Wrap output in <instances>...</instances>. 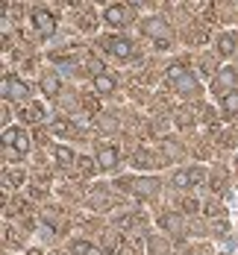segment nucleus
<instances>
[{
  "label": "nucleus",
  "instance_id": "obj_11",
  "mask_svg": "<svg viewBox=\"0 0 238 255\" xmlns=\"http://www.w3.org/2000/svg\"><path fill=\"white\" fill-rule=\"evenodd\" d=\"M221 115H224L227 121H233V118H238V88H236V91H230V94H224V97H221Z\"/></svg>",
  "mask_w": 238,
  "mask_h": 255
},
{
  "label": "nucleus",
  "instance_id": "obj_8",
  "mask_svg": "<svg viewBox=\"0 0 238 255\" xmlns=\"http://www.w3.org/2000/svg\"><path fill=\"white\" fill-rule=\"evenodd\" d=\"M159 179L153 176H144V179H132V194L135 197H141V200H150V197H156L159 194Z\"/></svg>",
  "mask_w": 238,
  "mask_h": 255
},
{
  "label": "nucleus",
  "instance_id": "obj_12",
  "mask_svg": "<svg viewBox=\"0 0 238 255\" xmlns=\"http://www.w3.org/2000/svg\"><path fill=\"white\" fill-rule=\"evenodd\" d=\"M59 88H62V79H59V74L47 71V74L41 77V91H44V97H56V94H59Z\"/></svg>",
  "mask_w": 238,
  "mask_h": 255
},
{
  "label": "nucleus",
  "instance_id": "obj_14",
  "mask_svg": "<svg viewBox=\"0 0 238 255\" xmlns=\"http://www.w3.org/2000/svg\"><path fill=\"white\" fill-rule=\"evenodd\" d=\"M236 44H238L236 32H221V35H218V53H221V56H233V53H236Z\"/></svg>",
  "mask_w": 238,
  "mask_h": 255
},
{
  "label": "nucleus",
  "instance_id": "obj_25",
  "mask_svg": "<svg viewBox=\"0 0 238 255\" xmlns=\"http://www.w3.org/2000/svg\"><path fill=\"white\" fill-rule=\"evenodd\" d=\"M106 250H109L112 255H115V253H121V241H118V238H112V241H106Z\"/></svg>",
  "mask_w": 238,
  "mask_h": 255
},
{
  "label": "nucleus",
  "instance_id": "obj_21",
  "mask_svg": "<svg viewBox=\"0 0 238 255\" xmlns=\"http://www.w3.org/2000/svg\"><path fill=\"white\" fill-rule=\"evenodd\" d=\"M24 118H29L32 124H38V121L44 118V109H41V106H32V109H26L24 112Z\"/></svg>",
  "mask_w": 238,
  "mask_h": 255
},
{
  "label": "nucleus",
  "instance_id": "obj_18",
  "mask_svg": "<svg viewBox=\"0 0 238 255\" xmlns=\"http://www.w3.org/2000/svg\"><path fill=\"white\" fill-rule=\"evenodd\" d=\"M132 167H144V170H147V167H153V155L144 153V150H138V153L132 155Z\"/></svg>",
  "mask_w": 238,
  "mask_h": 255
},
{
  "label": "nucleus",
  "instance_id": "obj_7",
  "mask_svg": "<svg viewBox=\"0 0 238 255\" xmlns=\"http://www.w3.org/2000/svg\"><path fill=\"white\" fill-rule=\"evenodd\" d=\"M26 94H29V85H26L24 79H18V77L3 79V97L6 100H24Z\"/></svg>",
  "mask_w": 238,
  "mask_h": 255
},
{
  "label": "nucleus",
  "instance_id": "obj_20",
  "mask_svg": "<svg viewBox=\"0 0 238 255\" xmlns=\"http://www.w3.org/2000/svg\"><path fill=\"white\" fill-rule=\"evenodd\" d=\"M56 161H59V164H71V161H74V153H71L68 147H56Z\"/></svg>",
  "mask_w": 238,
  "mask_h": 255
},
{
  "label": "nucleus",
  "instance_id": "obj_19",
  "mask_svg": "<svg viewBox=\"0 0 238 255\" xmlns=\"http://www.w3.org/2000/svg\"><path fill=\"white\" fill-rule=\"evenodd\" d=\"M53 135H59V138H65V135H71V124L65 121V118H59V121H53L50 124Z\"/></svg>",
  "mask_w": 238,
  "mask_h": 255
},
{
  "label": "nucleus",
  "instance_id": "obj_5",
  "mask_svg": "<svg viewBox=\"0 0 238 255\" xmlns=\"http://www.w3.org/2000/svg\"><path fill=\"white\" fill-rule=\"evenodd\" d=\"M236 85H238V68H221L215 74V82H212V88L221 91V97L230 94V91H236Z\"/></svg>",
  "mask_w": 238,
  "mask_h": 255
},
{
  "label": "nucleus",
  "instance_id": "obj_2",
  "mask_svg": "<svg viewBox=\"0 0 238 255\" xmlns=\"http://www.w3.org/2000/svg\"><path fill=\"white\" fill-rule=\"evenodd\" d=\"M3 144H6L9 153H15V155H26L29 153V135H26L24 129L6 127L3 129Z\"/></svg>",
  "mask_w": 238,
  "mask_h": 255
},
{
  "label": "nucleus",
  "instance_id": "obj_26",
  "mask_svg": "<svg viewBox=\"0 0 238 255\" xmlns=\"http://www.w3.org/2000/svg\"><path fill=\"white\" fill-rule=\"evenodd\" d=\"M150 253L153 255H165V244H162V241H150Z\"/></svg>",
  "mask_w": 238,
  "mask_h": 255
},
{
  "label": "nucleus",
  "instance_id": "obj_10",
  "mask_svg": "<svg viewBox=\"0 0 238 255\" xmlns=\"http://www.w3.org/2000/svg\"><path fill=\"white\" fill-rule=\"evenodd\" d=\"M118 161H121L118 147H115V144H100V150H97V167L112 170V167H118Z\"/></svg>",
  "mask_w": 238,
  "mask_h": 255
},
{
  "label": "nucleus",
  "instance_id": "obj_13",
  "mask_svg": "<svg viewBox=\"0 0 238 255\" xmlns=\"http://www.w3.org/2000/svg\"><path fill=\"white\" fill-rule=\"evenodd\" d=\"M141 32H144L147 38L165 35V21H162V18H144V21H141Z\"/></svg>",
  "mask_w": 238,
  "mask_h": 255
},
{
  "label": "nucleus",
  "instance_id": "obj_3",
  "mask_svg": "<svg viewBox=\"0 0 238 255\" xmlns=\"http://www.w3.org/2000/svg\"><path fill=\"white\" fill-rule=\"evenodd\" d=\"M135 18V9L127 3H115V6H106L103 9V21L109 26H127Z\"/></svg>",
  "mask_w": 238,
  "mask_h": 255
},
{
  "label": "nucleus",
  "instance_id": "obj_23",
  "mask_svg": "<svg viewBox=\"0 0 238 255\" xmlns=\"http://www.w3.org/2000/svg\"><path fill=\"white\" fill-rule=\"evenodd\" d=\"M21 182H24V173H21V170H15V173L6 170V185H15V188H18Z\"/></svg>",
  "mask_w": 238,
  "mask_h": 255
},
{
  "label": "nucleus",
  "instance_id": "obj_17",
  "mask_svg": "<svg viewBox=\"0 0 238 255\" xmlns=\"http://www.w3.org/2000/svg\"><path fill=\"white\" fill-rule=\"evenodd\" d=\"M162 226L168 232H174V235H180L183 232V220H180V214H165L162 217Z\"/></svg>",
  "mask_w": 238,
  "mask_h": 255
},
{
  "label": "nucleus",
  "instance_id": "obj_15",
  "mask_svg": "<svg viewBox=\"0 0 238 255\" xmlns=\"http://www.w3.org/2000/svg\"><path fill=\"white\" fill-rule=\"evenodd\" d=\"M71 253L74 255H103V250H97L94 244H88V241L77 238V241H71Z\"/></svg>",
  "mask_w": 238,
  "mask_h": 255
},
{
  "label": "nucleus",
  "instance_id": "obj_9",
  "mask_svg": "<svg viewBox=\"0 0 238 255\" xmlns=\"http://www.w3.org/2000/svg\"><path fill=\"white\" fill-rule=\"evenodd\" d=\"M32 26H35L38 35L47 38V35H53V29H56V18H53L47 9H35V12H32Z\"/></svg>",
  "mask_w": 238,
  "mask_h": 255
},
{
  "label": "nucleus",
  "instance_id": "obj_1",
  "mask_svg": "<svg viewBox=\"0 0 238 255\" xmlns=\"http://www.w3.org/2000/svg\"><path fill=\"white\" fill-rule=\"evenodd\" d=\"M168 85L174 91H180V94H194L197 91V79L185 65H171L168 68Z\"/></svg>",
  "mask_w": 238,
  "mask_h": 255
},
{
  "label": "nucleus",
  "instance_id": "obj_16",
  "mask_svg": "<svg viewBox=\"0 0 238 255\" xmlns=\"http://www.w3.org/2000/svg\"><path fill=\"white\" fill-rule=\"evenodd\" d=\"M94 88H97V94H112L115 91V77H109V74L94 77Z\"/></svg>",
  "mask_w": 238,
  "mask_h": 255
},
{
  "label": "nucleus",
  "instance_id": "obj_24",
  "mask_svg": "<svg viewBox=\"0 0 238 255\" xmlns=\"http://www.w3.org/2000/svg\"><path fill=\"white\" fill-rule=\"evenodd\" d=\"M79 29H82V32H91V29H94V18H91V15H82V18H79Z\"/></svg>",
  "mask_w": 238,
  "mask_h": 255
},
{
  "label": "nucleus",
  "instance_id": "obj_6",
  "mask_svg": "<svg viewBox=\"0 0 238 255\" xmlns=\"http://www.w3.org/2000/svg\"><path fill=\"white\" fill-rule=\"evenodd\" d=\"M203 179H206V170H203V167H185L180 173H174V185H177L180 191H185V188H191V185H200Z\"/></svg>",
  "mask_w": 238,
  "mask_h": 255
},
{
  "label": "nucleus",
  "instance_id": "obj_22",
  "mask_svg": "<svg viewBox=\"0 0 238 255\" xmlns=\"http://www.w3.org/2000/svg\"><path fill=\"white\" fill-rule=\"evenodd\" d=\"M79 170L82 173H94L97 170V161L94 158H79Z\"/></svg>",
  "mask_w": 238,
  "mask_h": 255
},
{
  "label": "nucleus",
  "instance_id": "obj_4",
  "mask_svg": "<svg viewBox=\"0 0 238 255\" xmlns=\"http://www.w3.org/2000/svg\"><path fill=\"white\" fill-rule=\"evenodd\" d=\"M100 47L103 50H109L112 56H118V59H127V56H132V41L130 38H124V35H106L103 41H100Z\"/></svg>",
  "mask_w": 238,
  "mask_h": 255
}]
</instances>
